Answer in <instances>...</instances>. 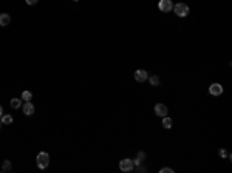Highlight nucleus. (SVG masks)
Returning a JSON list of instances; mask_svg holds the SVG:
<instances>
[{
	"label": "nucleus",
	"instance_id": "nucleus-13",
	"mask_svg": "<svg viewBox=\"0 0 232 173\" xmlns=\"http://www.w3.org/2000/svg\"><path fill=\"white\" fill-rule=\"evenodd\" d=\"M149 82H150L153 86H158L159 84H161V81H159L158 76H149Z\"/></svg>",
	"mask_w": 232,
	"mask_h": 173
},
{
	"label": "nucleus",
	"instance_id": "nucleus-4",
	"mask_svg": "<svg viewBox=\"0 0 232 173\" xmlns=\"http://www.w3.org/2000/svg\"><path fill=\"white\" fill-rule=\"evenodd\" d=\"M158 8L161 12H170L173 9V3H172V0H159Z\"/></svg>",
	"mask_w": 232,
	"mask_h": 173
},
{
	"label": "nucleus",
	"instance_id": "nucleus-10",
	"mask_svg": "<svg viewBox=\"0 0 232 173\" xmlns=\"http://www.w3.org/2000/svg\"><path fill=\"white\" fill-rule=\"evenodd\" d=\"M9 105H11V108H20L22 107V97L19 99V97H12L11 99V102H9Z\"/></svg>",
	"mask_w": 232,
	"mask_h": 173
},
{
	"label": "nucleus",
	"instance_id": "nucleus-21",
	"mask_svg": "<svg viewBox=\"0 0 232 173\" xmlns=\"http://www.w3.org/2000/svg\"><path fill=\"white\" fill-rule=\"evenodd\" d=\"M2 115H3V108H2V105H0V118H2Z\"/></svg>",
	"mask_w": 232,
	"mask_h": 173
},
{
	"label": "nucleus",
	"instance_id": "nucleus-1",
	"mask_svg": "<svg viewBox=\"0 0 232 173\" xmlns=\"http://www.w3.org/2000/svg\"><path fill=\"white\" fill-rule=\"evenodd\" d=\"M36 164H37V167L39 169H46L48 166H50V155L46 153V152H40L39 155H37V158H36Z\"/></svg>",
	"mask_w": 232,
	"mask_h": 173
},
{
	"label": "nucleus",
	"instance_id": "nucleus-3",
	"mask_svg": "<svg viewBox=\"0 0 232 173\" xmlns=\"http://www.w3.org/2000/svg\"><path fill=\"white\" fill-rule=\"evenodd\" d=\"M119 169L122 172H132L135 169V164H133V159H129V158H124L119 161Z\"/></svg>",
	"mask_w": 232,
	"mask_h": 173
},
{
	"label": "nucleus",
	"instance_id": "nucleus-11",
	"mask_svg": "<svg viewBox=\"0 0 232 173\" xmlns=\"http://www.w3.org/2000/svg\"><path fill=\"white\" fill-rule=\"evenodd\" d=\"M0 121H2V124L9 125V124H12V116H11V115H2Z\"/></svg>",
	"mask_w": 232,
	"mask_h": 173
},
{
	"label": "nucleus",
	"instance_id": "nucleus-22",
	"mask_svg": "<svg viewBox=\"0 0 232 173\" xmlns=\"http://www.w3.org/2000/svg\"><path fill=\"white\" fill-rule=\"evenodd\" d=\"M0 125H2V121H0Z\"/></svg>",
	"mask_w": 232,
	"mask_h": 173
},
{
	"label": "nucleus",
	"instance_id": "nucleus-15",
	"mask_svg": "<svg viewBox=\"0 0 232 173\" xmlns=\"http://www.w3.org/2000/svg\"><path fill=\"white\" fill-rule=\"evenodd\" d=\"M11 169H12V167H11V161H8V159H6V161H3L2 170H3V172H9Z\"/></svg>",
	"mask_w": 232,
	"mask_h": 173
},
{
	"label": "nucleus",
	"instance_id": "nucleus-9",
	"mask_svg": "<svg viewBox=\"0 0 232 173\" xmlns=\"http://www.w3.org/2000/svg\"><path fill=\"white\" fill-rule=\"evenodd\" d=\"M9 22H11V16L9 14H6V12L0 14V26H8Z\"/></svg>",
	"mask_w": 232,
	"mask_h": 173
},
{
	"label": "nucleus",
	"instance_id": "nucleus-18",
	"mask_svg": "<svg viewBox=\"0 0 232 173\" xmlns=\"http://www.w3.org/2000/svg\"><path fill=\"white\" fill-rule=\"evenodd\" d=\"M159 173H173V169H169V167H164V169H161Z\"/></svg>",
	"mask_w": 232,
	"mask_h": 173
},
{
	"label": "nucleus",
	"instance_id": "nucleus-2",
	"mask_svg": "<svg viewBox=\"0 0 232 173\" xmlns=\"http://www.w3.org/2000/svg\"><path fill=\"white\" fill-rule=\"evenodd\" d=\"M173 12L178 17H186L189 14V6L186 3H177V5H173Z\"/></svg>",
	"mask_w": 232,
	"mask_h": 173
},
{
	"label": "nucleus",
	"instance_id": "nucleus-6",
	"mask_svg": "<svg viewBox=\"0 0 232 173\" xmlns=\"http://www.w3.org/2000/svg\"><path fill=\"white\" fill-rule=\"evenodd\" d=\"M149 79V73L145 70H136L135 71V81L138 82H145Z\"/></svg>",
	"mask_w": 232,
	"mask_h": 173
},
{
	"label": "nucleus",
	"instance_id": "nucleus-19",
	"mask_svg": "<svg viewBox=\"0 0 232 173\" xmlns=\"http://www.w3.org/2000/svg\"><path fill=\"white\" fill-rule=\"evenodd\" d=\"M218 155H220L221 158H225V156H228V152H226L225 148H220V152H218Z\"/></svg>",
	"mask_w": 232,
	"mask_h": 173
},
{
	"label": "nucleus",
	"instance_id": "nucleus-20",
	"mask_svg": "<svg viewBox=\"0 0 232 173\" xmlns=\"http://www.w3.org/2000/svg\"><path fill=\"white\" fill-rule=\"evenodd\" d=\"M37 2H39V0H26V3H28V5H36Z\"/></svg>",
	"mask_w": 232,
	"mask_h": 173
},
{
	"label": "nucleus",
	"instance_id": "nucleus-8",
	"mask_svg": "<svg viewBox=\"0 0 232 173\" xmlns=\"http://www.w3.org/2000/svg\"><path fill=\"white\" fill-rule=\"evenodd\" d=\"M23 113L26 115V116H31L33 113H34V105L28 101V102H25V105H23Z\"/></svg>",
	"mask_w": 232,
	"mask_h": 173
},
{
	"label": "nucleus",
	"instance_id": "nucleus-23",
	"mask_svg": "<svg viewBox=\"0 0 232 173\" xmlns=\"http://www.w3.org/2000/svg\"><path fill=\"white\" fill-rule=\"evenodd\" d=\"M74 2H79V0H74Z\"/></svg>",
	"mask_w": 232,
	"mask_h": 173
},
{
	"label": "nucleus",
	"instance_id": "nucleus-14",
	"mask_svg": "<svg viewBox=\"0 0 232 173\" xmlns=\"http://www.w3.org/2000/svg\"><path fill=\"white\" fill-rule=\"evenodd\" d=\"M31 97H33V94H31V91H28V90H25V91L22 93V101H25V102H28V101H31Z\"/></svg>",
	"mask_w": 232,
	"mask_h": 173
},
{
	"label": "nucleus",
	"instance_id": "nucleus-17",
	"mask_svg": "<svg viewBox=\"0 0 232 173\" xmlns=\"http://www.w3.org/2000/svg\"><path fill=\"white\" fill-rule=\"evenodd\" d=\"M136 172H139V173H144V172H147V169H145L144 166H141V164H139V166H136Z\"/></svg>",
	"mask_w": 232,
	"mask_h": 173
},
{
	"label": "nucleus",
	"instance_id": "nucleus-16",
	"mask_svg": "<svg viewBox=\"0 0 232 173\" xmlns=\"http://www.w3.org/2000/svg\"><path fill=\"white\" fill-rule=\"evenodd\" d=\"M136 158H138L139 161H144V159H145V153H144V152H138Z\"/></svg>",
	"mask_w": 232,
	"mask_h": 173
},
{
	"label": "nucleus",
	"instance_id": "nucleus-5",
	"mask_svg": "<svg viewBox=\"0 0 232 173\" xmlns=\"http://www.w3.org/2000/svg\"><path fill=\"white\" fill-rule=\"evenodd\" d=\"M155 115L159 116V118L167 116V107H166L164 104H156V105H155Z\"/></svg>",
	"mask_w": 232,
	"mask_h": 173
},
{
	"label": "nucleus",
	"instance_id": "nucleus-12",
	"mask_svg": "<svg viewBox=\"0 0 232 173\" xmlns=\"http://www.w3.org/2000/svg\"><path fill=\"white\" fill-rule=\"evenodd\" d=\"M172 124H173V121H172L169 116H164V118H163V127H164V129H170Z\"/></svg>",
	"mask_w": 232,
	"mask_h": 173
},
{
	"label": "nucleus",
	"instance_id": "nucleus-7",
	"mask_svg": "<svg viewBox=\"0 0 232 173\" xmlns=\"http://www.w3.org/2000/svg\"><path fill=\"white\" fill-rule=\"evenodd\" d=\"M209 93H211L212 96H220V94H223V85H220V84H212V85L209 86Z\"/></svg>",
	"mask_w": 232,
	"mask_h": 173
}]
</instances>
